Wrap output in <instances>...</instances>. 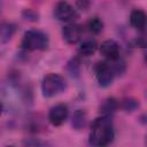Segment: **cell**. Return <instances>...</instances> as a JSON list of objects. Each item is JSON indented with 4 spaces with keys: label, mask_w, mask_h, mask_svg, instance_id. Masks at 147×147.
Returning <instances> with one entry per match:
<instances>
[{
    "label": "cell",
    "mask_w": 147,
    "mask_h": 147,
    "mask_svg": "<svg viewBox=\"0 0 147 147\" xmlns=\"http://www.w3.org/2000/svg\"><path fill=\"white\" fill-rule=\"evenodd\" d=\"M83 34V29L79 24L70 23L63 26L62 29V37L65 42L68 44H77Z\"/></svg>",
    "instance_id": "7"
},
{
    "label": "cell",
    "mask_w": 147,
    "mask_h": 147,
    "mask_svg": "<svg viewBox=\"0 0 147 147\" xmlns=\"http://www.w3.org/2000/svg\"><path fill=\"white\" fill-rule=\"evenodd\" d=\"M86 113L82 109H78L72 115V121H71V124H72V127L75 130H82L85 125H86Z\"/></svg>",
    "instance_id": "11"
},
{
    "label": "cell",
    "mask_w": 147,
    "mask_h": 147,
    "mask_svg": "<svg viewBox=\"0 0 147 147\" xmlns=\"http://www.w3.org/2000/svg\"><path fill=\"white\" fill-rule=\"evenodd\" d=\"M87 29L93 34H99L103 30V22L99 17H92L87 22Z\"/></svg>",
    "instance_id": "13"
},
{
    "label": "cell",
    "mask_w": 147,
    "mask_h": 147,
    "mask_svg": "<svg viewBox=\"0 0 147 147\" xmlns=\"http://www.w3.org/2000/svg\"><path fill=\"white\" fill-rule=\"evenodd\" d=\"M67 69L69 71V74L72 77H78L79 72H80V61L78 57H72L67 65Z\"/></svg>",
    "instance_id": "14"
},
{
    "label": "cell",
    "mask_w": 147,
    "mask_h": 147,
    "mask_svg": "<svg viewBox=\"0 0 147 147\" xmlns=\"http://www.w3.org/2000/svg\"><path fill=\"white\" fill-rule=\"evenodd\" d=\"M67 88L65 79L57 74H49L41 82V92L45 98H53Z\"/></svg>",
    "instance_id": "3"
},
{
    "label": "cell",
    "mask_w": 147,
    "mask_h": 147,
    "mask_svg": "<svg viewBox=\"0 0 147 147\" xmlns=\"http://www.w3.org/2000/svg\"><path fill=\"white\" fill-rule=\"evenodd\" d=\"M23 16L26 20H31V21H37L38 20V14H36L34 11H32L31 9H25L23 11Z\"/></svg>",
    "instance_id": "17"
},
{
    "label": "cell",
    "mask_w": 147,
    "mask_h": 147,
    "mask_svg": "<svg viewBox=\"0 0 147 147\" xmlns=\"http://www.w3.org/2000/svg\"><path fill=\"white\" fill-rule=\"evenodd\" d=\"M121 107L125 111H133V110H136L139 107V102L136 99H133V98H126V99L122 100Z\"/></svg>",
    "instance_id": "16"
},
{
    "label": "cell",
    "mask_w": 147,
    "mask_h": 147,
    "mask_svg": "<svg viewBox=\"0 0 147 147\" xmlns=\"http://www.w3.org/2000/svg\"><path fill=\"white\" fill-rule=\"evenodd\" d=\"M90 3H91L90 0H77V1H76L77 7H78L79 9H82V10H86V9L90 7Z\"/></svg>",
    "instance_id": "18"
},
{
    "label": "cell",
    "mask_w": 147,
    "mask_h": 147,
    "mask_svg": "<svg viewBox=\"0 0 147 147\" xmlns=\"http://www.w3.org/2000/svg\"><path fill=\"white\" fill-rule=\"evenodd\" d=\"M130 23L138 30H144L146 25V14L141 9H134L130 14Z\"/></svg>",
    "instance_id": "9"
},
{
    "label": "cell",
    "mask_w": 147,
    "mask_h": 147,
    "mask_svg": "<svg viewBox=\"0 0 147 147\" xmlns=\"http://www.w3.org/2000/svg\"><path fill=\"white\" fill-rule=\"evenodd\" d=\"M99 49H100V53L106 59H108L109 61L119 57V46L113 39H108V40L102 41Z\"/></svg>",
    "instance_id": "8"
},
{
    "label": "cell",
    "mask_w": 147,
    "mask_h": 147,
    "mask_svg": "<svg viewBox=\"0 0 147 147\" xmlns=\"http://www.w3.org/2000/svg\"><path fill=\"white\" fill-rule=\"evenodd\" d=\"M94 70H95L96 80H98V83L101 87H108V86L111 85L115 74H114L109 62L102 61V62L96 63Z\"/></svg>",
    "instance_id": "4"
},
{
    "label": "cell",
    "mask_w": 147,
    "mask_h": 147,
    "mask_svg": "<svg viewBox=\"0 0 147 147\" xmlns=\"http://www.w3.org/2000/svg\"><path fill=\"white\" fill-rule=\"evenodd\" d=\"M54 15L59 21H63V22H69L71 20H74L77 14L76 10L74 9V7L67 2V1H59L55 5L54 8Z\"/></svg>",
    "instance_id": "5"
},
{
    "label": "cell",
    "mask_w": 147,
    "mask_h": 147,
    "mask_svg": "<svg viewBox=\"0 0 147 147\" xmlns=\"http://www.w3.org/2000/svg\"><path fill=\"white\" fill-rule=\"evenodd\" d=\"M68 115H69V110H68L67 105L59 103L51 108V110L48 113V121L54 126H59L67 121Z\"/></svg>",
    "instance_id": "6"
},
{
    "label": "cell",
    "mask_w": 147,
    "mask_h": 147,
    "mask_svg": "<svg viewBox=\"0 0 147 147\" xmlns=\"http://www.w3.org/2000/svg\"><path fill=\"white\" fill-rule=\"evenodd\" d=\"M115 137L110 116L102 115L93 121L90 132V144L93 146H107L113 142Z\"/></svg>",
    "instance_id": "1"
},
{
    "label": "cell",
    "mask_w": 147,
    "mask_h": 147,
    "mask_svg": "<svg viewBox=\"0 0 147 147\" xmlns=\"http://www.w3.org/2000/svg\"><path fill=\"white\" fill-rule=\"evenodd\" d=\"M117 107H118V102L114 98H108V99H106L101 103V106H100V113L102 115L110 116L117 109Z\"/></svg>",
    "instance_id": "12"
},
{
    "label": "cell",
    "mask_w": 147,
    "mask_h": 147,
    "mask_svg": "<svg viewBox=\"0 0 147 147\" xmlns=\"http://www.w3.org/2000/svg\"><path fill=\"white\" fill-rule=\"evenodd\" d=\"M15 32V26L11 24H3L0 28V39L2 41H7L11 38L13 33Z\"/></svg>",
    "instance_id": "15"
},
{
    "label": "cell",
    "mask_w": 147,
    "mask_h": 147,
    "mask_svg": "<svg viewBox=\"0 0 147 147\" xmlns=\"http://www.w3.org/2000/svg\"><path fill=\"white\" fill-rule=\"evenodd\" d=\"M2 110H3V105H2V102L0 101V114L2 113Z\"/></svg>",
    "instance_id": "19"
},
{
    "label": "cell",
    "mask_w": 147,
    "mask_h": 147,
    "mask_svg": "<svg viewBox=\"0 0 147 147\" xmlns=\"http://www.w3.org/2000/svg\"><path fill=\"white\" fill-rule=\"evenodd\" d=\"M96 48H98V44L94 39H86L80 44L78 52L83 56H91L95 53Z\"/></svg>",
    "instance_id": "10"
},
{
    "label": "cell",
    "mask_w": 147,
    "mask_h": 147,
    "mask_svg": "<svg viewBox=\"0 0 147 147\" xmlns=\"http://www.w3.org/2000/svg\"><path fill=\"white\" fill-rule=\"evenodd\" d=\"M48 36L40 30H29L22 39V48L26 51H44L48 46Z\"/></svg>",
    "instance_id": "2"
}]
</instances>
